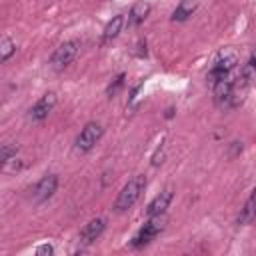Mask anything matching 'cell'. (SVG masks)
Listing matches in <instances>:
<instances>
[{"mask_svg":"<svg viewBox=\"0 0 256 256\" xmlns=\"http://www.w3.org/2000/svg\"><path fill=\"white\" fill-rule=\"evenodd\" d=\"M238 72V54L230 48H224L218 52V56L214 58L208 74H206V82L208 86L212 88L216 82L224 80V78H230Z\"/></svg>","mask_w":256,"mask_h":256,"instance_id":"6da1fadb","label":"cell"},{"mask_svg":"<svg viewBox=\"0 0 256 256\" xmlns=\"http://www.w3.org/2000/svg\"><path fill=\"white\" fill-rule=\"evenodd\" d=\"M144 188H146V176H144V174L132 176V178L122 186V190L118 192V196H116V200H114V210H116V212H126V210H130V208L140 200Z\"/></svg>","mask_w":256,"mask_h":256,"instance_id":"7a4b0ae2","label":"cell"},{"mask_svg":"<svg viewBox=\"0 0 256 256\" xmlns=\"http://www.w3.org/2000/svg\"><path fill=\"white\" fill-rule=\"evenodd\" d=\"M166 226V214H158V216H148V220L142 224V228L134 234V238L130 240V246L132 248H144L148 246Z\"/></svg>","mask_w":256,"mask_h":256,"instance_id":"3957f363","label":"cell"},{"mask_svg":"<svg viewBox=\"0 0 256 256\" xmlns=\"http://www.w3.org/2000/svg\"><path fill=\"white\" fill-rule=\"evenodd\" d=\"M80 40L78 38H72V40H66V42H62L54 52H52V56H50V68L52 70H56V72H60V70H64V68H68L74 60H76V56H78V52H80Z\"/></svg>","mask_w":256,"mask_h":256,"instance_id":"277c9868","label":"cell"},{"mask_svg":"<svg viewBox=\"0 0 256 256\" xmlns=\"http://www.w3.org/2000/svg\"><path fill=\"white\" fill-rule=\"evenodd\" d=\"M102 134H104L102 124H98V122H88V124H84V128L78 132V136H76V140H74V150H76L78 154L90 152V150L100 142Z\"/></svg>","mask_w":256,"mask_h":256,"instance_id":"5b68a950","label":"cell"},{"mask_svg":"<svg viewBox=\"0 0 256 256\" xmlns=\"http://www.w3.org/2000/svg\"><path fill=\"white\" fill-rule=\"evenodd\" d=\"M56 102H58L56 92H52V90H50V92H44V94L32 104V108L28 110V120H30V122H42V120H46L48 114L54 110Z\"/></svg>","mask_w":256,"mask_h":256,"instance_id":"8992f818","label":"cell"},{"mask_svg":"<svg viewBox=\"0 0 256 256\" xmlns=\"http://www.w3.org/2000/svg\"><path fill=\"white\" fill-rule=\"evenodd\" d=\"M56 190H58V176L56 174H44L32 188V200L36 204H42V202L50 200Z\"/></svg>","mask_w":256,"mask_h":256,"instance_id":"52a82bcc","label":"cell"},{"mask_svg":"<svg viewBox=\"0 0 256 256\" xmlns=\"http://www.w3.org/2000/svg\"><path fill=\"white\" fill-rule=\"evenodd\" d=\"M104 228H106V220H104V218H92V220L86 222L84 228L80 230V234H78V242L84 244V246L96 242V240L100 238V234L104 232Z\"/></svg>","mask_w":256,"mask_h":256,"instance_id":"ba28073f","label":"cell"},{"mask_svg":"<svg viewBox=\"0 0 256 256\" xmlns=\"http://www.w3.org/2000/svg\"><path fill=\"white\" fill-rule=\"evenodd\" d=\"M172 196H174V192H172L170 188H164L160 194H156V196L150 200V204L146 206V218H148V216L166 214V208L170 206V202H172Z\"/></svg>","mask_w":256,"mask_h":256,"instance_id":"9c48e42d","label":"cell"},{"mask_svg":"<svg viewBox=\"0 0 256 256\" xmlns=\"http://www.w3.org/2000/svg\"><path fill=\"white\" fill-rule=\"evenodd\" d=\"M254 218H256V186L252 188L250 196H248L246 202L242 204V208H240V212H238V218H236V224L246 226V224H250Z\"/></svg>","mask_w":256,"mask_h":256,"instance_id":"30bf717a","label":"cell"},{"mask_svg":"<svg viewBox=\"0 0 256 256\" xmlns=\"http://www.w3.org/2000/svg\"><path fill=\"white\" fill-rule=\"evenodd\" d=\"M148 14H150V4L148 2H144V0H138V2H134L132 4V8H130V12H128V26H140L146 18H148Z\"/></svg>","mask_w":256,"mask_h":256,"instance_id":"8fae6325","label":"cell"},{"mask_svg":"<svg viewBox=\"0 0 256 256\" xmlns=\"http://www.w3.org/2000/svg\"><path fill=\"white\" fill-rule=\"evenodd\" d=\"M126 20H124V14H116L112 16V20H108V24L104 26V32H102V44H108L112 42L114 38H118V34L122 32Z\"/></svg>","mask_w":256,"mask_h":256,"instance_id":"7c38bea8","label":"cell"},{"mask_svg":"<svg viewBox=\"0 0 256 256\" xmlns=\"http://www.w3.org/2000/svg\"><path fill=\"white\" fill-rule=\"evenodd\" d=\"M198 8V0H180L176 10L172 12V22H184L188 20Z\"/></svg>","mask_w":256,"mask_h":256,"instance_id":"4fadbf2b","label":"cell"},{"mask_svg":"<svg viewBox=\"0 0 256 256\" xmlns=\"http://www.w3.org/2000/svg\"><path fill=\"white\" fill-rule=\"evenodd\" d=\"M14 52H16V44H14V40L8 38V36H4L2 42H0V60H2V62L10 60V56H12Z\"/></svg>","mask_w":256,"mask_h":256,"instance_id":"5bb4252c","label":"cell"},{"mask_svg":"<svg viewBox=\"0 0 256 256\" xmlns=\"http://www.w3.org/2000/svg\"><path fill=\"white\" fill-rule=\"evenodd\" d=\"M240 74H242V76H246L248 80H254V78H256V46H254V50H252V54H250L248 62L240 68Z\"/></svg>","mask_w":256,"mask_h":256,"instance_id":"9a60e30c","label":"cell"},{"mask_svg":"<svg viewBox=\"0 0 256 256\" xmlns=\"http://www.w3.org/2000/svg\"><path fill=\"white\" fill-rule=\"evenodd\" d=\"M16 146L14 144H2V156H0V160H2V164L6 166L12 158H16Z\"/></svg>","mask_w":256,"mask_h":256,"instance_id":"2e32d148","label":"cell"},{"mask_svg":"<svg viewBox=\"0 0 256 256\" xmlns=\"http://www.w3.org/2000/svg\"><path fill=\"white\" fill-rule=\"evenodd\" d=\"M124 78H126L124 74H118V76L114 78V82H110V86L106 88V94H108L110 98H112L114 94H118V90H120V88L124 86Z\"/></svg>","mask_w":256,"mask_h":256,"instance_id":"e0dca14e","label":"cell"},{"mask_svg":"<svg viewBox=\"0 0 256 256\" xmlns=\"http://www.w3.org/2000/svg\"><path fill=\"white\" fill-rule=\"evenodd\" d=\"M54 254V248L50 244H42L36 248V256H52Z\"/></svg>","mask_w":256,"mask_h":256,"instance_id":"ac0fdd59","label":"cell"}]
</instances>
